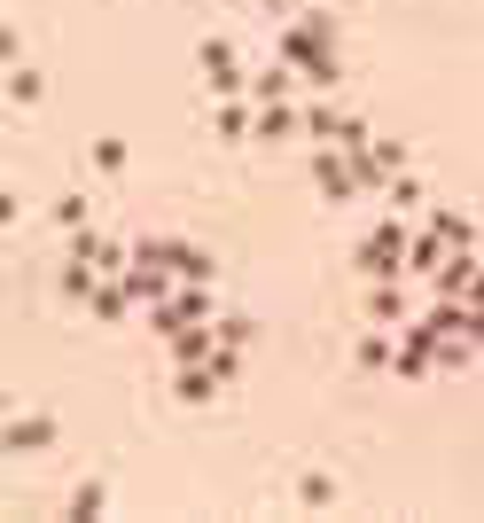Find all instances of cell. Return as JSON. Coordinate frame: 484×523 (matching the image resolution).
<instances>
[{"label": "cell", "instance_id": "1", "mask_svg": "<svg viewBox=\"0 0 484 523\" xmlns=\"http://www.w3.org/2000/svg\"><path fill=\"white\" fill-rule=\"evenodd\" d=\"M47 437H55V422H47V414H31V422H16V445H47Z\"/></svg>", "mask_w": 484, "mask_h": 523}]
</instances>
